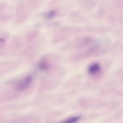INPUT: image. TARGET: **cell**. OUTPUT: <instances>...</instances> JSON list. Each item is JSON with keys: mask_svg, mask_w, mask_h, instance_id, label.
Listing matches in <instances>:
<instances>
[{"mask_svg": "<svg viewBox=\"0 0 123 123\" xmlns=\"http://www.w3.org/2000/svg\"><path fill=\"white\" fill-rule=\"evenodd\" d=\"M100 68V66L98 64L94 63L91 65L89 67L88 70L89 73L93 74L98 72Z\"/></svg>", "mask_w": 123, "mask_h": 123, "instance_id": "cell-2", "label": "cell"}, {"mask_svg": "<svg viewBox=\"0 0 123 123\" xmlns=\"http://www.w3.org/2000/svg\"><path fill=\"white\" fill-rule=\"evenodd\" d=\"M55 14V12L53 11H51L49 12L47 15V18L49 19L53 17Z\"/></svg>", "mask_w": 123, "mask_h": 123, "instance_id": "cell-5", "label": "cell"}, {"mask_svg": "<svg viewBox=\"0 0 123 123\" xmlns=\"http://www.w3.org/2000/svg\"><path fill=\"white\" fill-rule=\"evenodd\" d=\"M32 79L31 76H29L21 81L16 85V90L20 91L25 89L31 82Z\"/></svg>", "mask_w": 123, "mask_h": 123, "instance_id": "cell-1", "label": "cell"}, {"mask_svg": "<svg viewBox=\"0 0 123 123\" xmlns=\"http://www.w3.org/2000/svg\"><path fill=\"white\" fill-rule=\"evenodd\" d=\"M80 117L77 116L69 118L63 121L62 123H73L78 120L80 118Z\"/></svg>", "mask_w": 123, "mask_h": 123, "instance_id": "cell-3", "label": "cell"}, {"mask_svg": "<svg viewBox=\"0 0 123 123\" xmlns=\"http://www.w3.org/2000/svg\"><path fill=\"white\" fill-rule=\"evenodd\" d=\"M39 66L41 69L43 70H46L49 68V64L46 61L42 60L40 63Z\"/></svg>", "mask_w": 123, "mask_h": 123, "instance_id": "cell-4", "label": "cell"}]
</instances>
